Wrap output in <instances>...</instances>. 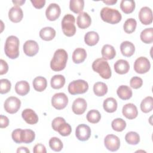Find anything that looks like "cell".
Segmentation results:
<instances>
[{
    "label": "cell",
    "instance_id": "1",
    "mask_svg": "<svg viewBox=\"0 0 153 153\" xmlns=\"http://www.w3.org/2000/svg\"><path fill=\"white\" fill-rule=\"evenodd\" d=\"M68 60V53L64 49L57 50L50 62V68L54 71L64 69Z\"/></svg>",
    "mask_w": 153,
    "mask_h": 153
},
{
    "label": "cell",
    "instance_id": "2",
    "mask_svg": "<svg viewBox=\"0 0 153 153\" xmlns=\"http://www.w3.org/2000/svg\"><path fill=\"white\" fill-rule=\"evenodd\" d=\"M19 39L14 35L9 36L5 43L4 51L6 56L11 59H16L19 56Z\"/></svg>",
    "mask_w": 153,
    "mask_h": 153
},
{
    "label": "cell",
    "instance_id": "3",
    "mask_svg": "<svg viewBox=\"0 0 153 153\" xmlns=\"http://www.w3.org/2000/svg\"><path fill=\"white\" fill-rule=\"evenodd\" d=\"M93 70L97 72L99 75L104 79H109L111 76V69L106 60L103 58L96 59L92 64Z\"/></svg>",
    "mask_w": 153,
    "mask_h": 153
},
{
    "label": "cell",
    "instance_id": "4",
    "mask_svg": "<svg viewBox=\"0 0 153 153\" xmlns=\"http://www.w3.org/2000/svg\"><path fill=\"white\" fill-rule=\"evenodd\" d=\"M102 20L110 24L119 23L122 18L121 13L116 9L109 7H103L100 11Z\"/></svg>",
    "mask_w": 153,
    "mask_h": 153
},
{
    "label": "cell",
    "instance_id": "5",
    "mask_svg": "<svg viewBox=\"0 0 153 153\" xmlns=\"http://www.w3.org/2000/svg\"><path fill=\"white\" fill-rule=\"evenodd\" d=\"M51 126L54 130L59 132L63 136H69L72 131L71 126L66 123L63 118L60 117H56L53 120Z\"/></svg>",
    "mask_w": 153,
    "mask_h": 153
},
{
    "label": "cell",
    "instance_id": "6",
    "mask_svg": "<svg viewBox=\"0 0 153 153\" xmlns=\"http://www.w3.org/2000/svg\"><path fill=\"white\" fill-rule=\"evenodd\" d=\"M75 19L71 14H66L62 20V28L63 33L67 36H74L76 32Z\"/></svg>",
    "mask_w": 153,
    "mask_h": 153
},
{
    "label": "cell",
    "instance_id": "7",
    "mask_svg": "<svg viewBox=\"0 0 153 153\" xmlns=\"http://www.w3.org/2000/svg\"><path fill=\"white\" fill-rule=\"evenodd\" d=\"M88 89V83L83 79H77L72 81L68 85V91L71 94H83Z\"/></svg>",
    "mask_w": 153,
    "mask_h": 153
},
{
    "label": "cell",
    "instance_id": "8",
    "mask_svg": "<svg viewBox=\"0 0 153 153\" xmlns=\"http://www.w3.org/2000/svg\"><path fill=\"white\" fill-rule=\"evenodd\" d=\"M21 102L19 99L14 96L8 97L4 102V109L9 114L16 113L20 109Z\"/></svg>",
    "mask_w": 153,
    "mask_h": 153
},
{
    "label": "cell",
    "instance_id": "9",
    "mask_svg": "<svg viewBox=\"0 0 153 153\" xmlns=\"http://www.w3.org/2000/svg\"><path fill=\"white\" fill-rule=\"evenodd\" d=\"M68 103V98L63 93H57L51 98V105L56 109H64Z\"/></svg>",
    "mask_w": 153,
    "mask_h": 153
},
{
    "label": "cell",
    "instance_id": "10",
    "mask_svg": "<svg viewBox=\"0 0 153 153\" xmlns=\"http://www.w3.org/2000/svg\"><path fill=\"white\" fill-rule=\"evenodd\" d=\"M151 63L149 60L145 57L137 58L134 63V69L136 72L140 74H145L150 69Z\"/></svg>",
    "mask_w": 153,
    "mask_h": 153
},
{
    "label": "cell",
    "instance_id": "11",
    "mask_svg": "<svg viewBox=\"0 0 153 153\" xmlns=\"http://www.w3.org/2000/svg\"><path fill=\"white\" fill-rule=\"evenodd\" d=\"M104 145L110 151H116L120 146V140L118 137L114 134H108L104 139Z\"/></svg>",
    "mask_w": 153,
    "mask_h": 153
},
{
    "label": "cell",
    "instance_id": "12",
    "mask_svg": "<svg viewBox=\"0 0 153 153\" xmlns=\"http://www.w3.org/2000/svg\"><path fill=\"white\" fill-rule=\"evenodd\" d=\"M75 136L81 141L87 140L91 136V129L90 127L84 124L78 125L75 130Z\"/></svg>",
    "mask_w": 153,
    "mask_h": 153
},
{
    "label": "cell",
    "instance_id": "13",
    "mask_svg": "<svg viewBox=\"0 0 153 153\" xmlns=\"http://www.w3.org/2000/svg\"><path fill=\"white\" fill-rule=\"evenodd\" d=\"M61 13V10L59 5L56 3L50 4L46 9L45 16L48 20L54 21L57 19Z\"/></svg>",
    "mask_w": 153,
    "mask_h": 153
},
{
    "label": "cell",
    "instance_id": "14",
    "mask_svg": "<svg viewBox=\"0 0 153 153\" xmlns=\"http://www.w3.org/2000/svg\"><path fill=\"white\" fill-rule=\"evenodd\" d=\"M139 19L140 22L145 25H148L152 22V11L148 7H142L139 12Z\"/></svg>",
    "mask_w": 153,
    "mask_h": 153
},
{
    "label": "cell",
    "instance_id": "15",
    "mask_svg": "<svg viewBox=\"0 0 153 153\" xmlns=\"http://www.w3.org/2000/svg\"><path fill=\"white\" fill-rule=\"evenodd\" d=\"M39 50L38 43L33 40H27L23 45V51L26 55L32 57L37 54Z\"/></svg>",
    "mask_w": 153,
    "mask_h": 153
},
{
    "label": "cell",
    "instance_id": "16",
    "mask_svg": "<svg viewBox=\"0 0 153 153\" xmlns=\"http://www.w3.org/2000/svg\"><path fill=\"white\" fill-rule=\"evenodd\" d=\"M122 113L123 115L129 120H132L137 117L138 111L135 105L131 103H127L123 107Z\"/></svg>",
    "mask_w": 153,
    "mask_h": 153
},
{
    "label": "cell",
    "instance_id": "17",
    "mask_svg": "<svg viewBox=\"0 0 153 153\" xmlns=\"http://www.w3.org/2000/svg\"><path fill=\"white\" fill-rule=\"evenodd\" d=\"M86 109L87 102L84 99L79 97L74 101L72 106V109L75 114L81 115L84 113Z\"/></svg>",
    "mask_w": 153,
    "mask_h": 153
},
{
    "label": "cell",
    "instance_id": "18",
    "mask_svg": "<svg viewBox=\"0 0 153 153\" xmlns=\"http://www.w3.org/2000/svg\"><path fill=\"white\" fill-rule=\"evenodd\" d=\"M23 11L18 5H14L11 7L8 11L9 19L14 23H18L20 22L23 19Z\"/></svg>",
    "mask_w": 153,
    "mask_h": 153
},
{
    "label": "cell",
    "instance_id": "19",
    "mask_svg": "<svg viewBox=\"0 0 153 153\" xmlns=\"http://www.w3.org/2000/svg\"><path fill=\"white\" fill-rule=\"evenodd\" d=\"M22 117L29 124H35L38 121V117L35 112L31 109H25L22 111Z\"/></svg>",
    "mask_w": 153,
    "mask_h": 153
},
{
    "label": "cell",
    "instance_id": "20",
    "mask_svg": "<svg viewBox=\"0 0 153 153\" xmlns=\"http://www.w3.org/2000/svg\"><path fill=\"white\" fill-rule=\"evenodd\" d=\"M91 23L90 16L86 12L79 13L76 19V24L81 29H86L88 27Z\"/></svg>",
    "mask_w": 153,
    "mask_h": 153
},
{
    "label": "cell",
    "instance_id": "21",
    "mask_svg": "<svg viewBox=\"0 0 153 153\" xmlns=\"http://www.w3.org/2000/svg\"><path fill=\"white\" fill-rule=\"evenodd\" d=\"M114 67L115 72L121 75L127 74L130 69L128 62L124 59H120L117 60L115 63Z\"/></svg>",
    "mask_w": 153,
    "mask_h": 153
},
{
    "label": "cell",
    "instance_id": "22",
    "mask_svg": "<svg viewBox=\"0 0 153 153\" xmlns=\"http://www.w3.org/2000/svg\"><path fill=\"white\" fill-rule=\"evenodd\" d=\"M120 50L124 56L130 57L134 53L135 47L132 42L126 41L121 44Z\"/></svg>",
    "mask_w": 153,
    "mask_h": 153
},
{
    "label": "cell",
    "instance_id": "23",
    "mask_svg": "<svg viewBox=\"0 0 153 153\" xmlns=\"http://www.w3.org/2000/svg\"><path fill=\"white\" fill-rule=\"evenodd\" d=\"M117 94L121 99L126 100L131 97L132 90L128 86L122 85L118 88Z\"/></svg>",
    "mask_w": 153,
    "mask_h": 153
},
{
    "label": "cell",
    "instance_id": "24",
    "mask_svg": "<svg viewBox=\"0 0 153 153\" xmlns=\"http://www.w3.org/2000/svg\"><path fill=\"white\" fill-rule=\"evenodd\" d=\"M101 53L102 58L105 60H111L114 59L116 55V51L113 46L109 44H105L103 46Z\"/></svg>",
    "mask_w": 153,
    "mask_h": 153
},
{
    "label": "cell",
    "instance_id": "25",
    "mask_svg": "<svg viewBox=\"0 0 153 153\" xmlns=\"http://www.w3.org/2000/svg\"><path fill=\"white\" fill-rule=\"evenodd\" d=\"M55 36L56 30L51 27H45L39 31V36L44 41H51Z\"/></svg>",
    "mask_w": 153,
    "mask_h": 153
},
{
    "label": "cell",
    "instance_id": "26",
    "mask_svg": "<svg viewBox=\"0 0 153 153\" xmlns=\"http://www.w3.org/2000/svg\"><path fill=\"white\" fill-rule=\"evenodd\" d=\"M87 57L86 51L82 48H76L72 53V60L75 63L79 64L83 62Z\"/></svg>",
    "mask_w": 153,
    "mask_h": 153
},
{
    "label": "cell",
    "instance_id": "27",
    "mask_svg": "<svg viewBox=\"0 0 153 153\" xmlns=\"http://www.w3.org/2000/svg\"><path fill=\"white\" fill-rule=\"evenodd\" d=\"M30 90L29 83L26 81H18L15 85V91L20 96L26 95Z\"/></svg>",
    "mask_w": 153,
    "mask_h": 153
},
{
    "label": "cell",
    "instance_id": "28",
    "mask_svg": "<svg viewBox=\"0 0 153 153\" xmlns=\"http://www.w3.org/2000/svg\"><path fill=\"white\" fill-rule=\"evenodd\" d=\"M35 137V132L30 129H25L21 131L20 140L22 143H30L32 142Z\"/></svg>",
    "mask_w": 153,
    "mask_h": 153
},
{
    "label": "cell",
    "instance_id": "29",
    "mask_svg": "<svg viewBox=\"0 0 153 153\" xmlns=\"http://www.w3.org/2000/svg\"><path fill=\"white\" fill-rule=\"evenodd\" d=\"M103 107L104 110L107 112H114L117 109V100L113 97H108L104 100Z\"/></svg>",
    "mask_w": 153,
    "mask_h": 153
},
{
    "label": "cell",
    "instance_id": "30",
    "mask_svg": "<svg viewBox=\"0 0 153 153\" xmlns=\"http://www.w3.org/2000/svg\"><path fill=\"white\" fill-rule=\"evenodd\" d=\"M33 87L34 89L39 92L44 91L47 85V79L43 76H37L33 81Z\"/></svg>",
    "mask_w": 153,
    "mask_h": 153
},
{
    "label": "cell",
    "instance_id": "31",
    "mask_svg": "<svg viewBox=\"0 0 153 153\" xmlns=\"http://www.w3.org/2000/svg\"><path fill=\"white\" fill-rule=\"evenodd\" d=\"M99 40L98 33L94 31H90L85 33L84 36V41L89 46L95 45Z\"/></svg>",
    "mask_w": 153,
    "mask_h": 153
},
{
    "label": "cell",
    "instance_id": "32",
    "mask_svg": "<svg viewBox=\"0 0 153 153\" xmlns=\"http://www.w3.org/2000/svg\"><path fill=\"white\" fill-rule=\"evenodd\" d=\"M50 84L54 89L61 88L65 84V78L62 75H55L51 78Z\"/></svg>",
    "mask_w": 153,
    "mask_h": 153
},
{
    "label": "cell",
    "instance_id": "33",
    "mask_svg": "<svg viewBox=\"0 0 153 153\" xmlns=\"http://www.w3.org/2000/svg\"><path fill=\"white\" fill-rule=\"evenodd\" d=\"M140 39L145 44H151L153 42V28H146L142 31L140 35Z\"/></svg>",
    "mask_w": 153,
    "mask_h": 153
},
{
    "label": "cell",
    "instance_id": "34",
    "mask_svg": "<svg viewBox=\"0 0 153 153\" xmlns=\"http://www.w3.org/2000/svg\"><path fill=\"white\" fill-rule=\"evenodd\" d=\"M120 8L124 13L130 14L135 8V2L131 0H122L120 3Z\"/></svg>",
    "mask_w": 153,
    "mask_h": 153
},
{
    "label": "cell",
    "instance_id": "35",
    "mask_svg": "<svg viewBox=\"0 0 153 153\" xmlns=\"http://www.w3.org/2000/svg\"><path fill=\"white\" fill-rule=\"evenodd\" d=\"M93 91L97 96H103L108 91V87L104 82H97L93 85Z\"/></svg>",
    "mask_w": 153,
    "mask_h": 153
},
{
    "label": "cell",
    "instance_id": "36",
    "mask_svg": "<svg viewBox=\"0 0 153 153\" xmlns=\"http://www.w3.org/2000/svg\"><path fill=\"white\" fill-rule=\"evenodd\" d=\"M84 6L83 0H71L69 2V8L74 13L78 14L82 13Z\"/></svg>",
    "mask_w": 153,
    "mask_h": 153
},
{
    "label": "cell",
    "instance_id": "37",
    "mask_svg": "<svg viewBox=\"0 0 153 153\" xmlns=\"http://www.w3.org/2000/svg\"><path fill=\"white\" fill-rule=\"evenodd\" d=\"M153 109V98L151 96L145 97L140 103V109L144 113H148Z\"/></svg>",
    "mask_w": 153,
    "mask_h": 153
},
{
    "label": "cell",
    "instance_id": "38",
    "mask_svg": "<svg viewBox=\"0 0 153 153\" xmlns=\"http://www.w3.org/2000/svg\"><path fill=\"white\" fill-rule=\"evenodd\" d=\"M137 22L134 19L129 18L126 20L123 25V29L127 33H131L136 27Z\"/></svg>",
    "mask_w": 153,
    "mask_h": 153
},
{
    "label": "cell",
    "instance_id": "39",
    "mask_svg": "<svg viewBox=\"0 0 153 153\" xmlns=\"http://www.w3.org/2000/svg\"><path fill=\"white\" fill-rule=\"evenodd\" d=\"M101 118L100 112L96 109H92L88 112L87 114V120L92 124H96L99 122Z\"/></svg>",
    "mask_w": 153,
    "mask_h": 153
},
{
    "label": "cell",
    "instance_id": "40",
    "mask_svg": "<svg viewBox=\"0 0 153 153\" xmlns=\"http://www.w3.org/2000/svg\"><path fill=\"white\" fill-rule=\"evenodd\" d=\"M49 146L52 150L59 152L62 149L63 145L60 139L57 137H53L49 140Z\"/></svg>",
    "mask_w": 153,
    "mask_h": 153
},
{
    "label": "cell",
    "instance_id": "41",
    "mask_svg": "<svg viewBox=\"0 0 153 153\" xmlns=\"http://www.w3.org/2000/svg\"><path fill=\"white\" fill-rule=\"evenodd\" d=\"M125 140L130 145H137L140 142V136L136 132L130 131L126 134Z\"/></svg>",
    "mask_w": 153,
    "mask_h": 153
},
{
    "label": "cell",
    "instance_id": "42",
    "mask_svg": "<svg viewBox=\"0 0 153 153\" xmlns=\"http://www.w3.org/2000/svg\"><path fill=\"white\" fill-rule=\"evenodd\" d=\"M111 126L114 130L117 131H122L126 127V123L122 118H118L112 121Z\"/></svg>",
    "mask_w": 153,
    "mask_h": 153
},
{
    "label": "cell",
    "instance_id": "43",
    "mask_svg": "<svg viewBox=\"0 0 153 153\" xmlns=\"http://www.w3.org/2000/svg\"><path fill=\"white\" fill-rule=\"evenodd\" d=\"M11 87V84L7 79H1L0 80V93L5 94L10 91Z\"/></svg>",
    "mask_w": 153,
    "mask_h": 153
},
{
    "label": "cell",
    "instance_id": "44",
    "mask_svg": "<svg viewBox=\"0 0 153 153\" xmlns=\"http://www.w3.org/2000/svg\"><path fill=\"white\" fill-rule=\"evenodd\" d=\"M143 84V80L139 76H133L130 81V85L131 88L134 89H137Z\"/></svg>",
    "mask_w": 153,
    "mask_h": 153
},
{
    "label": "cell",
    "instance_id": "45",
    "mask_svg": "<svg viewBox=\"0 0 153 153\" xmlns=\"http://www.w3.org/2000/svg\"><path fill=\"white\" fill-rule=\"evenodd\" d=\"M22 129L21 128H17L13 131L11 134V137L13 140L17 143H20L21 140H20V133H21Z\"/></svg>",
    "mask_w": 153,
    "mask_h": 153
},
{
    "label": "cell",
    "instance_id": "46",
    "mask_svg": "<svg viewBox=\"0 0 153 153\" xmlns=\"http://www.w3.org/2000/svg\"><path fill=\"white\" fill-rule=\"evenodd\" d=\"M8 70V65L7 63L3 59L0 60V75H4L7 72Z\"/></svg>",
    "mask_w": 153,
    "mask_h": 153
},
{
    "label": "cell",
    "instance_id": "47",
    "mask_svg": "<svg viewBox=\"0 0 153 153\" xmlns=\"http://www.w3.org/2000/svg\"><path fill=\"white\" fill-rule=\"evenodd\" d=\"M33 151L34 153H46V148L44 145H43L41 143H38L36 144L34 147Z\"/></svg>",
    "mask_w": 153,
    "mask_h": 153
},
{
    "label": "cell",
    "instance_id": "48",
    "mask_svg": "<svg viewBox=\"0 0 153 153\" xmlns=\"http://www.w3.org/2000/svg\"><path fill=\"white\" fill-rule=\"evenodd\" d=\"M30 2L33 7L38 9L42 8L45 4V0H31Z\"/></svg>",
    "mask_w": 153,
    "mask_h": 153
},
{
    "label": "cell",
    "instance_id": "49",
    "mask_svg": "<svg viewBox=\"0 0 153 153\" xmlns=\"http://www.w3.org/2000/svg\"><path fill=\"white\" fill-rule=\"evenodd\" d=\"M9 124L8 118L3 115H0V127L1 128L7 127Z\"/></svg>",
    "mask_w": 153,
    "mask_h": 153
},
{
    "label": "cell",
    "instance_id": "50",
    "mask_svg": "<svg viewBox=\"0 0 153 153\" xmlns=\"http://www.w3.org/2000/svg\"><path fill=\"white\" fill-rule=\"evenodd\" d=\"M29 150L26 147H20L17 149V152H25V153H29Z\"/></svg>",
    "mask_w": 153,
    "mask_h": 153
},
{
    "label": "cell",
    "instance_id": "51",
    "mask_svg": "<svg viewBox=\"0 0 153 153\" xmlns=\"http://www.w3.org/2000/svg\"><path fill=\"white\" fill-rule=\"evenodd\" d=\"M117 0H108V1H103V2L107 5H114L117 3Z\"/></svg>",
    "mask_w": 153,
    "mask_h": 153
},
{
    "label": "cell",
    "instance_id": "52",
    "mask_svg": "<svg viewBox=\"0 0 153 153\" xmlns=\"http://www.w3.org/2000/svg\"><path fill=\"white\" fill-rule=\"evenodd\" d=\"M13 3H14V4H16V5H22L25 2V1H12Z\"/></svg>",
    "mask_w": 153,
    "mask_h": 153
}]
</instances>
